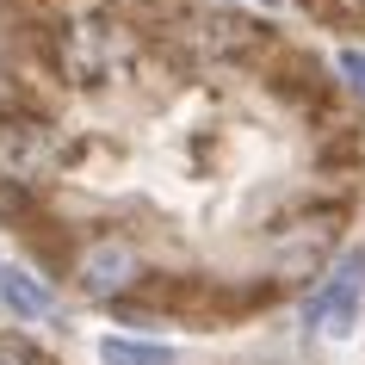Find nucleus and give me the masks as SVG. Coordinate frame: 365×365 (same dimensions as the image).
Instances as JSON below:
<instances>
[{"instance_id":"nucleus-2","label":"nucleus","mask_w":365,"mask_h":365,"mask_svg":"<svg viewBox=\"0 0 365 365\" xmlns=\"http://www.w3.org/2000/svg\"><path fill=\"white\" fill-rule=\"evenodd\" d=\"M136 279V248L130 242H87V248L75 254V285L87 291V297H99V304H112V297H124V285Z\"/></svg>"},{"instance_id":"nucleus-5","label":"nucleus","mask_w":365,"mask_h":365,"mask_svg":"<svg viewBox=\"0 0 365 365\" xmlns=\"http://www.w3.org/2000/svg\"><path fill=\"white\" fill-rule=\"evenodd\" d=\"M0 365H43L38 359V346L19 341V334H0Z\"/></svg>"},{"instance_id":"nucleus-1","label":"nucleus","mask_w":365,"mask_h":365,"mask_svg":"<svg viewBox=\"0 0 365 365\" xmlns=\"http://www.w3.org/2000/svg\"><path fill=\"white\" fill-rule=\"evenodd\" d=\"M359 297H365V254H341V267L328 272V285L304 304V322H309V328L328 322L334 334H346L353 316H359Z\"/></svg>"},{"instance_id":"nucleus-3","label":"nucleus","mask_w":365,"mask_h":365,"mask_svg":"<svg viewBox=\"0 0 365 365\" xmlns=\"http://www.w3.org/2000/svg\"><path fill=\"white\" fill-rule=\"evenodd\" d=\"M0 309L19 316V322H38V316H50V291H43L38 279H25V272L0 267Z\"/></svg>"},{"instance_id":"nucleus-4","label":"nucleus","mask_w":365,"mask_h":365,"mask_svg":"<svg viewBox=\"0 0 365 365\" xmlns=\"http://www.w3.org/2000/svg\"><path fill=\"white\" fill-rule=\"evenodd\" d=\"M99 365H173V353H168V346H155V341L106 334V341H99Z\"/></svg>"},{"instance_id":"nucleus-7","label":"nucleus","mask_w":365,"mask_h":365,"mask_svg":"<svg viewBox=\"0 0 365 365\" xmlns=\"http://www.w3.org/2000/svg\"><path fill=\"white\" fill-rule=\"evenodd\" d=\"M260 6H272V0H260Z\"/></svg>"},{"instance_id":"nucleus-6","label":"nucleus","mask_w":365,"mask_h":365,"mask_svg":"<svg viewBox=\"0 0 365 365\" xmlns=\"http://www.w3.org/2000/svg\"><path fill=\"white\" fill-rule=\"evenodd\" d=\"M341 75L353 81V93H365V50H341Z\"/></svg>"}]
</instances>
